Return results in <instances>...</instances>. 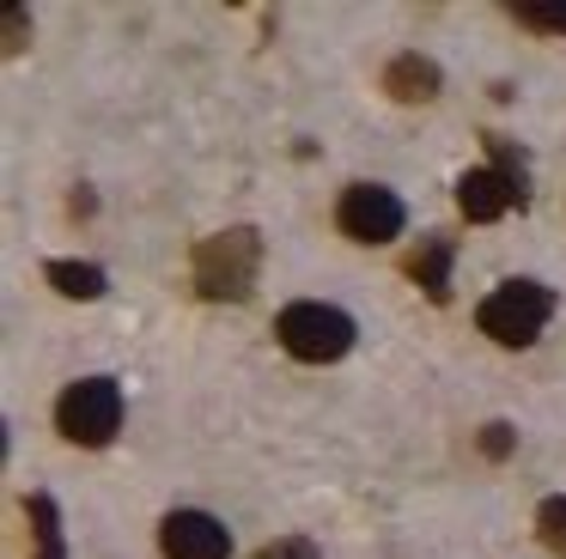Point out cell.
I'll return each instance as SVG.
<instances>
[{
  "label": "cell",
  "instance_id": "6da1fadb",
  "mask_svg": "<svg viewBox=\"0 0 566 559\" xmlns=\"http://www.w3.org/2000/svg\"><path fill=\"white\" fill-rule=\"evenodd\" d=\"M256 267H262V238L250 225H232V231H213L201 238L196 250V292L213 304H238L250 298L256 286Z\"/></svg>",
  "mask_w": 566,
  "mask_h": 559
},
{
  "label": "cell",
  "instance_id": "7a4b0ae2",
  "mask_svg": "<svg viewBox=\"0 0 566 559\" xmlns=\"http://www.w3.org/2000/svg\"><path fill=\"white\" fill-rule=\"evenodd\" d=\"M554 316V292L542 286V280H505V286H493L488 298H481L475 323L488 340H500V347H530V340L548 328Z\"/></svg>",
  "mask_w": 566,
  "mask_h": 559
},
{
  "label": "cell",
  "instance_id": "3957f363",
  "mask_svg": "<svg viewBox=\"0 0 566 559\" xmlns=\"http://www.w3.org/2000/svg\"><path fill=\"white\" fill-rule=\"evenodd\" d=\"M55 425H62L67 444L104 450L123 432V389H116L111 377H80V383H67L62 401H55Z\"/></svg>",
  "mask_w": 566,
  "mask_h": 559
},
{
  "label": "cell",
  "instance_id": "277c9868",
  "mask_svg": "<svg viewBox=\"0 0 566 559\" xmlns=\"http://www.w3.org/2000/svg\"><path fill=\"white\" fill-rule=\"evenodd\" d=\"M274 335H281V347L293 352V359H305V365H329V359H342L347 347H354V316L347 310H335V304H286L281 310V323H274Z\"/></svg>",
  "mask_w": 566,
  "mask_h": 559
},
{
  "label": "cell",
  "instance_id": "5b68a950",
  "mask_svg": "<svg viewBox=\"0 0 566 559\" xmlns=\"http://www.w3.org/2000/svg\"><path fill=\"white\" fill-rule=\"evenodd\" d=\"M524 201H530L524 170L481 165V170H463V177H457V207H463L469 225H493V219H505L512 207H524Z\"/></svg>",
  "mask_w": 566,
  "mask_h": 559
},
{
  "label": "cell",
  "instance_id": "8992f818",
  "mask_svg": "<svg viewBox=\"0 0 566 559\" xmlns=\"http://www.w3.org/2000/svg\"><path fill=\"white\" fill-rule=\"evenodd\" d=\"M335 219H342V231L354 243H390V238H402L408 213L384 182H354V189L342 194V207H335Z\"/></svg>",
  "mask_w": 566,
  "mask_h": 559
},
{
  "label": "cell",
  "instance_id": "52a82bcc",
  "mask_svg": "<svg viewBox=\"0 0 566 559\" xmlns=\"http://www.w3.org/2000/svg\"><path fill=\"white\" fill-rule=\"evenodd\" d=\"M159 553L165 559H232V529L208 510H171L159 523Z\"/></svg>",
  "mask_w": 566,
  "mask_h": 559
},
{
  "label": "cell",
  "instance_id": "ba28073f",
  "mask_svg": "<svg viewBox=\"0 0 566 559\" xmlns=\"http://www.w3.org/2000/svg\"><path fill=\"white\" fill-rule=\"evenodd\" d=\"M451 255H457V243L439 238V231L420 238V250L408 255V280H415L432 304H451Z\"/></svg>",
  "mask_w": 566,
  "mask_h": 559
},
{
  "label": "cell",
  "instance_id": "9c48e42d",
  "mask_svg": "<svg viewBox=\"0 0 566 559\" xmlns=\"http://www.w3.org/2000/svg\"><path fill=\"white\" fill-rule=\"evenodd\" d=\"M384 92H390L396 104H432V97H439V61L396 55L390 67H384Z\"/></svg>",
  "mask_w": 566,
  "mask_h": 559
},
{
  "label": "cell",
  "instance_id": "30bf717a",
  "mask_svg": "<svg viewBox=\"0 0 566 559\" xmlns=\"http://www.w3.org/2000/svg\"><path fill=\"white\" fill-rule=\"evenodd\" d=\"M50 286L62 292V298H104V267L98 262H50Z\"/></svg>",
  "mask_w": 566,
  "mask_h": 559
},
{
  "label": "cell",
  "instance_id": "8fae6325",
  "mask_svg": "<svg viewBox=\"0 0 566 559\" xmlns=\"http://www.w3.org/2000/svg\"><path fill=\"white\" fill-rule=\"evenodd\" d=\"M25 517H31V535H38V559H67L55 498H50V493H31V498H25Z\"/></svg>",
  "mask_w": 566,
  "mask_h": 559
},
{
  "label": "cell",
  "instance_id": "7c38bea8",
  "mask_svg": "<svg viewBox=\"0 0 566 559\" xmlns=\"http://www.w3.org/2000/svg\"><path fill=\"white\" fill-rule=\"evenodd\" d=\"M512 19L524 31H542V36H566V0H517Z\"/></svg>",
  "mask_w": 566,
  "mask_h": 559
},
{
  "label": "cell",
  "instance_id": "4fadbf2b",
  "mask_svg": "<svg viewBox=\"0 0 566 559\" xmlns=\"http://www.w3.org/2000/svg\"><path fill=\"white\" fill-rule=\"evenodd\" d=\"M536 529H542V541H548L554 553L566 559V498H542V510H536Z\"/></svg>",
  "mask_w": 566,
  "mask_h": 559
},
{
  "label": "cell",
  "instance_id": "5bb4252c",
  "mask_svg": "<svg viewBox=\"0 0 566 559\" xmlns=\"http://www.w3.org/2000/svg\"><path fill=\"white\" fill-rule=\"evenodd\" d=\"M256 559H317V547H311V541H298V535H281V541L256 547Z\"/></svg>",
  "mask_w": 566,
  "mask_h": 559
},
{
  "label": "cell",
  "instance_id": "9a60e30c",
  "mask_svg": "<svg viewBox=\"0 0 566 559\" xmlns=\"http://www.w3.org/2000/svg\"><path fill=\"white\" fill-rule=\"evenodd\" d=\"M481 456H493V462L512 456V425H505V420H493L488 432H481Z\"/></svg>",
  "mask_w": 566,
  "mask_h": 559
},
{
  "label": "cell",
  "instance_id": "2e32d148",
  "mask_svg": "<svg viewBox=\"0 0 566 559\" xmlns=\"http://www.w3.org/2000/svg\"><path fill=\"white\" fill-rule=\"evenodd\" d=\"M25 49V7H7V55Z\"/></svg>",
  "mask_w": 566,
  "mask_h": 559
}]
</instances>
